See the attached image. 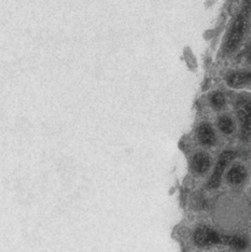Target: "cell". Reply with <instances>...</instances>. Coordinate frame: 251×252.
Here are the masks:
<instances>
[{
  "label": "cell",
  "mask_w": 251,
  "mask_h": 252,
  "mask_svg": "<svg viewBox=\"0 0 251 252\" xmlns=\"http://www.w3.org/2000/svg\"><path fill=\"white\" fill-rule=\"evenodd\" d=\"M218 125H219V128L220 130L222 131V133H224L226 135L229 134H232L233 130H234V123L232 120L230 118L227 117H221L219 119V122H218Z\"/></svg>",
  "instance_id": "9c48e42d"
},
{
  "label": "cell",
  "mask_w": 251,
  "mask_h": 252,
  "mask_svg": "<svg viewBox=\"0 0 251 252\" xmlns=\"http://www.w3.org/2000/svg\"><path fill=\"white\" fill-rule=\"evenodd\" d=\"M193 169L198 174H204L210 167V158L205 153H197L194 156L192 161Z\"/></svg>",
  "instance_id": "8992f818"
},
{
  "label": "cell",
  "mask_w": 251,
  "mask_h": 252,
  "mask_svg": "<svg viewBox=\"0 0 251 252\" xmlns=\"http://www.w3.org/2000/svg\"><path fill=\"white\" fill-rule=\"evenodd\" d=\"M251 12V0H244V7L241 11V13L238 14L235 22L231 28L229 32V37L226 40L225 50L227 52H233L234 50L237 48L239 42L242 41V39L246 32L249 15Z\"/></svg>",
  "instance_id": "6da1fadb"
},
{
  "label": "cell",
  "mask_w": 251,
  "mask_h": 252,
  "mask_svg": "<svg viewBox=\"0 0 251 252\" xmlns=\"http://www.w3.org/2000/svg\"><path fill=\"white\" fill-rule=\"evenodd\" d=\"M236 110L241 123L242 139L248 140L251 137V97L239 96L236 100Z\"/></svg>",
  "instance_id": "7a4b0ae2"
},
{
  "label": "cell",
  "mask_w": 251,
  "mask_h": 252,
  "mask_svg": "<svg viewBox=\"0 0 251 252\" xmlns=\"http://www.w3.org/2000/svg\"><path fill=\"white\" fill-rule=\"evenodd\" d=\"M246 169L241 165H235L231 168V170L227 174V180H229L232 185H239L242 183L245 178H246Z\"/></svg>",
  "instance_id": "ba28073f"
},
{
  "label": "cell",
  "mask_w": 251,
  "mask_h": 252,
  "mask_svg": "<svg viewBox=\"0 0 251 252\" xmlns=\"http://www.w3.org/2000/svg\"><path fill=\"white\" fill-rule=\"evenodd\" d=\"M230 236H221L214 230L206 226L198 227L194 233V242L197 246H209L216 244H227L229 245Z\"/></svg>",
  "instance_id": "3957f363"
},
{
  "label": "cell",
  "mask_w": 251,
  "mask_h": 252,
  "mask_svg": "<svg viewBox=\"0 0 251 252\" xmlns=\"http://www.w3.org/2000/svg\"><path fill=\"white\" fill-rule=\"evenodd\" d=\"M234 158H235V153H234L233 151H225L221 154L219 159H218V163H217L216 169H215L212 178H210V181H209L210 188L215 189V188L219 187L222 175H223V173H224L226 165L229 164Z\"/></svg>",
  "instance_id": "277c9868"
},
{
  "label": "cell",
  "mask_w": 251,
  "mask_h": 252,
  "mask_svg": "<svg viewBox=\"0 0 251 252\" xmlns=\"http://www.w3.org/2000/svg\"><path fill=\"white\" fill-rule=\"evenodd\" d=\"M198 140L204 146H212L216 141V135L212 126L209 124H202L197 131Z\"/></svg>",
  "instance_id": "5b68a950"
},
{
  "label": "cell",
  "mask_w": 251,
  "mask_h": 252,
  "mask_svg": "<svg viewBox=\"0 0 251 252\" xmlns=\"http://www.w3.org/2000/svg\"><path fill=\"white\" fill-rule=\"evenodd\" d=\"M210 101H212V105L216 109H221L225 104V98L221 93H218V92H217V93H214L212 97H210Z\"/></svg>",
  "instance_id": "30bf717a"
},
{
  "label": "cell",
  "mask_w": 251,
  "mask_h": 252,
  "mask_svg": "<svg viewBox=\"0 0 251 252\" xmlns=\"http://www.w3.org/2000/svg\"><path fill=\"white\" fill-rule=\"evenodd\" d=\"M247 59H248L249 63L251 64V44H250V47L248 49V52H247Z\"/></svg>",
  "instance_id": "8fae6325"
},
{
  "label": "cell",
  "mask_w": 251,
  "mask_h": 252,
  "mask_svg": "<svg viewBox=\"0 0 251 252\" xmlns=\"http://www.w3.org/2000/svg\"><path fill=\"white\" fill-rule=\"evenodd\" d=\"M227 84L233 88H238L242 85L251 84V71L233 73L227 78Z\"/></svg>",
  "instance_id": "52a82bcc"
}]
</instances>
